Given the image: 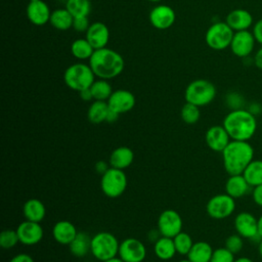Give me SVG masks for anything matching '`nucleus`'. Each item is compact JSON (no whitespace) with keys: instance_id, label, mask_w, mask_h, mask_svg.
I'll use <instances>...</instances> for the list:
<instances>
[{"instance_id":"obj_2","label":"nucleus","mask_w":262,"mask_h":262,"mask_svg":"<svg viewBox=\"0 0 262 262\" xmlns=\"http://www.w3.org/2000/svg\"><path fill=\"white\" fill-rule=\"evenodd\" d=\"M89 66L95 77L99 79H114L124 70L125 61L123 56L114 49L103 47L95 49L89 58Z\"/></svg>"},{"instance_id":"obj_37","label":"nucleus","mask_w":262,"mask_h":262,"mask_svg":"<svg viewBox=\"0 0 262 262\" xmlns=\"http://www.w3.org/2000/svg\"><path fill=\"white\" fill-rule=\"evenodd\" d=\"M224 247L235 255L239 253L244 247V237H242L238 233L230 234L225 239Z\"/></svg>"},{"instance_id":"obj_34","label":"nucleus","mask_w":262,"mask_h":262,"mask_svg":"<svg viewBox=\"0 0 262 262\" xmlns=\"http://www.w3.org/2000/svg\"><path fill=\"white\" fill-rule=\"evenodd\" d=\"M174 245L176 248V252L179 255H187L193 245L191 236L184 231L179 232L177 235L173 237Z\"/></svg>"},{"instance_id":"obj_29","label":"nucleus","mask_w":262,"mask_h":262,"mask_svg":"<svg viewBox=\"0 0 262 262\" xmlns=\"http://www.w3.org/2000/svg\"><path fill=\"white\" fill-rule=\"evenodd\" d=\"M108 111L110 107L106 101L94 100L87 111V119L92 124H100L105 122Z\"/></svg>"},{"instance_id":"obj_5","label":"nucleus","mask_w":262,"mask_h":262,"mask_svg":"<svg viewBox=\"0 0 262 262\" xmlns=\"http://www.w3.org/2000/svg\"><path fill=\"white\" fill-rule=\"evenodd\" d=\"M120 243L118 238L108 231H99L91 236L90 253L100 261H106L118 256Z\"/></svg>"},{"instance_id":"obj_44","label":"nucleus","mask_w":262,"mask_h":262,"mask_svg":"<svg viewBox=\"0 0 262 262\" xmlns=\"http://www.w3.org/2000/svg\"><path fill=\"white\" fill-rule=\"evenodd\" d=\"M162 236V234H161V232L159 231V229L157 228H155V229H150L148 232H147V234H146V237H147V239L150 242V243H156L160 237Z\"/></svg>"},{"instance_id":"obj_49","label":"nucleus","mask_w":262,"mask_h":262,"mask_svg":"<svg viewBox=\"0 0 262 262\" xmlns=\"http://www.w3.org/2000/svg\"><path fill=\"white\" fill-rule=\"evenodd\" d=\"M234 262H254V261L248 257H239V258H236Z\"/></svg>"},{"instance_id":"obj_36","label":"nucleus","mask_w":262,"mask_h":262,"mask_svg":"<svg viewBox=\"0 0 262 262\" xmlns=\"http://www.w3.org/2000/svg\"><path fill=\"white\" fill-rule=\"evenodd\" d=\"M19 243L18 235L14 229H4L0 233V247L8 250L15 247Z\"/></svg>"},{"instance_id":"obj_26","label":"nucleus","mask_w":262,"mask_h":262,"mask_svg":"<svg viewBox=\"0 0 262 262\" xmlns=\"http://www.w3.org/2000/svg\"><path fill=\"white\" fill-rule=\"evenodd\" d=\"M91 248V237L86 232H78L73 242L69 245L70 252L73 256L78 258L85 257L90 253Z\"/></svg>"},{"instance_id":"obj_21","label":"nucleus","mask_w":262,"mask_h":262,"mask_svg":"<svg viewBox=\"0 0 262 262\" xmlns=\"http://www.w3.org/2000/svg\"><path fill=\"white\" fill-rule=\"evenodd\" d=\"M225 21L234 32L245 31L253 25V15L247 9L236 8L227 14Z\"/></svg>"},{"instance_id":"obj_27","label":"nucleus","mask_w":262,"mask_h":262,"mask_svg":"<svg viewBox=\"0 0 262 262\" xmlns=\"http://www.w3.org/2000/svg\"><path fill=\"white\" fill-rule=\"evenodd\" d=\"M154 251L156 256L164 261L172 259L175 256V254H177L173 238L168 236H161L154 244Z\"/></svg>"},{"instance_id":"obj_54","label":"nucleus","mask_w":262,"mask_h":262,"mask_svg":"<svg viewBox=\"0 0 262 262\" xmlns=\"http://www.w3.org/2000/svg\"><path fill=\"white\" fill-rule=\"evenodd\" d=\"M34 1H39V0H30V2H34Z\"/></svg>"},{"instance_id":"obj_33","label":"nucleus","mask_w":262,"mask_h":262,"mask_svg":"<svg viewBox=\"0 0 262 262\" xmlns=\"http://www.w3.org/2000/svg\"><path fill=\"white\" fill-rule=\"evenodd\" d=\"M66 8L74 18L85 17L91 11V3L89 0H67Z\"/></svg>"},{"instance_id":"obj_9","label":"nucleus","mask_w":262,"mask_h":262,"mask_svg":"<svg viewBox=\"0 0 262 262\" xmlns=\"http://www.w3.org/2000/svg\"><path fill=\"white\" fill-rule=\"evenodd\" d=\"M235 206V199L224 192L213 195L206 205V211L211 218L222 220L233 214Z\"/></svg>"},{"instance_id":"obj_48","label":"nucleus","mask_w":262,"mask_h":262,"mask_svg":"<svg viewBox=\"0 0 262 262\" xmlns=\"http://www.w3.org/2000/svg\"><path fill=\"white\" fill-rule=\"evenodd\" d=\"M258 233L260 238H262V215L258 217Z\"/></svg>"},{"instance_id":"obj_30","label":"nucleus","mask_w":262,"mask_h":262,"mask_svg":"<svg viewBox=\"0 0 262 262\" xmlns=\"http://www.w3.org/2000/svg\"><path fill=\"white\" fill-rule=\"evenodd\" d=\"M243 176L251 187L262 184V160L254 159L243 172Z\"/></svg>"},{"instance_id":"obj_39","label":"nucleus","mask_w":262,"mask_h":262,"mask_svg":"<svg viewBox=\"0 0 262 262\" xmlns=\"http://www.w3.org/2000/svg\"><path fill=\"white\" fill-rule=\"evenodd\" d=\"M90 24H89V20H88V17L85 16V17H76L74 18V21H73V27L74 30H76L77 32H87L88 28H89Z\"/></svg>"},{"instance_id":"obj_50","label":"nucleus","mask_w":262,"mask_h":262,"mask_svg":"<svg viewBox=\"0 0 262 262\" xmlns=\"http://www.w3.org/2000/svg\"><path fill=\"white\" fill-rule=\"evenodd\" d=\"M258 254L262 258V238H260V241L258 242Z\"/></svg>"},{"instance_id":"obj_17","label":"nucleus","mask_w":262,"mask_h":262,"mask_svg":"<svg viewBox=\"0 0 262 262\" xmlns=\"http://www.w3.org/2000/svg\"><path fill=\"white\" fill-rule=\"evenodd\" d=\"M230 140L231 139L223 125L211 126L205 134V141L208 147L216 152H222Z\"/></svg>"},{"instance_id":"obj_1","label":"nucleus","mask_w":262,"mask_h":262,"mask_svg":"<svg viewBox=\"0 0 262 262\" xmlns=\"http://www.w3.org/2000/svg\"><path fill=\"white\" fill-rule=\"evenodd\" d=\"M223 127L231 140L249 141L257 130V119L249 110H231L223 119Z\"/></svg>"},{"instance_id":"obj_20","label":"nucleus","mask_w":262,"mask_h":262,"mask_svg":"<svg viewBox=\"0 0 262 262\" xmlns=\"http://www.w3.org/2000/svg\"><path fill=\"white\" fill-rule=\"evenodd\" d=\"M76 226L68 220L57 221L52 228V236L54 241L60 245L69 246L78 234Z\"/></svg>"},{"instance_id":"obj_4","label":"nucleus","mask_w":262,"mask_h":262,"mask_svg":"<svg viewBox=\"0 0 262 262\" xmlns=\"http://www.w3.org/2000/svg\"><path fill=\"white\" fill-rule=\"evenodd\" d=\"M66 85L77 92L90 88L95 81V75L89 64L77 62L67 68L63 73Z\"/></svg>"},{"instance_id":"obj_7","label":"nucleus","mask_w":262,"mask_h":262,"mask_svg":"<svg viewBox=\"0 0 262 262\" xmlns=\"http://www.w3.org/2000/svg\"><path fill=\"white\" fill-rule=\"evenodd\" d=\"M128 184L127 176L124 170L110 167L107 171L101 175L100 188L104 195L111 199L121 196Z\"/></svg>"},{"instance_id":"obj_53","label":"nucleus","mask_w":262,"mask_h":262,"mask_svg":"<svg viewBox=\"0 0 262 262\" xmlns=\"http://www.w3.org/2000/svg\"><path fill=\"white\" fill-rule=\"evenodd\" d=\"M147 1H149V2H160L161 0H147Z\"/></svg>"},{"instance_id":"obj_3","label":"nucleus","mask_w":262,"mask_h":262,"mask_svg":"<svg viewBox=\"0 0 262 262\" xmlns=\"http://www.w3.org/2000/svg\"><path fill=\"white\" fill-rule=\"evenodd\" d=\"M221 155L227 174L238 175L243 174L247 166L254 160V148L249 141L230 140Z\"/></svg>"},{"instance_id":"obj_35","label":"nucleus","mask_w":262,"mask_h":262,"mask_svg":"<svg viewBox=\"0 0 262 262\" xmlns=\"http://www.w3.org/2000/svg\"><path fill=\"white\" fill-rule=\"evenodd\" d=\"M180 116L184 123H186L188 125L195 124L200 120V117H201L200 107L192 103L185 102L183 104V106L181 107Z\"/></svg>"},{"instance_id":"obj_11","label":"nucleus","mask_w":262,"mask_h":262,"mask_svg":"<svg viewBox=\"0 0 262 262\" xmlns=\"http://www.w3.org/2000/svg\"><path fill=\"white\" fill-rule=\"evenodd\" d=\"M118 256L124 262H142L146 257V248L141 241L127 237L120 243Z\"/></svg>"},{"instance_id":"obj_24","label":"nucleus","mask_w":262,"mask_h":262,"mask_svg":"<svg viewBox=\"0 0 262 262\" xmlns=\"http://www.w3.org/2000/svg\"><path fill=\"white\" fill-rule=\"evenodd\" d=\"M23 214L26 220L41 222L46 215V208L44 204L38 199H29L23 207Z\"/></svg>"},{"instance_id":"obj_14","label":"nucleus","mask_w":262,"mask_h":262,"mask_svg":"<svg viewBox=\"0 0 262 262\" xmlns=\"http://www.w3.org/2000/svg\"><path fill=\"white\" fill-rule=\"evenodd\" d=\"M148 18L154 28L158 30H167L174 25L176 14L171 6L160 4L150 10Z\"/></svg>"},{"instance_id":"obj_42","label":"nucleus","mask_w":262,"mask_h":262,"mask_svg":"<svg viewBox=\"0 0 262 262\" xmlns=\"http://www.w3.org/2000/svg\"><path fill=\"white\" fill-rule=\"evenodd\" d=\"M9 262H34V259L27 253H19L13 256Z\"/></svg>"},{"instance_id":"obj_47","label":"nucleus","mask_w":262,"mask_h":262,"mask_svg":"<svg viewBox=\"0 0 262 262\" xmlns=\"http://www.w3.org/2000/svg\"><path fill=\"white\" fill-rule=\"evenodd\" d=\"M119 117H120V114H118V113H116V112H114L110 108V111L107 113V116H106V119H105V122L115 123L119 119Z\"/></svg>"},{"instance_id":"obj_25","label":"nucleus","mask_w":262,"mask_h":262,"mask_svg":"<svg viewBox=\"0 0 262 262\" xmlns=\"http://www.w3.org/2000/svg\"><path fill=\"white\" fill-rule=\"evenodd\" d=\"M213 251L214 250L209 243L200 241L193 243L189 253L186 256L187 259L191 262H210Z\"/></svg>"},{"instance_id":"obj_10","label":"nucleus","mask_w":262,"mask_h":262,"mask_svg":"<svg viewBox=\"0 0 262 262\" xmlns=\"http://www.w3.org/2000/svg\"><path fill=\"white\" fill-rule=\"evenodd\" d=\"M182 218L180 214L173 209L164 210L158 218V229L162 236L174 237L182 231Z\"/></svg>"},{"instance_id":"obj_41","label":"nucleus","mask_w":262,"mask_h":262,"mask_svg":"<svg viewBox=\"0 0 262 262\" xmlns=\"http://www.w3.org/2000/svg\"><path fill=\"white\" fill-rule=\"evenodd\" d=\"M252 199L257 206L262 207V184L253 187Z\"/></svg>"},{"instance_id":"obj_43","label":"nucleus","mask_w":262,"mask_h":262,"mask_svg":"<svg viewBox=\"0 0 262 262\" xmlns=\"http://www.w3.org/2000/svg\"><path fill=\"white\" fill-rule=\"evenodd\" d=\"M110 167H111V166H108V164H107L105 161L100 160V161H98V162L95 163V165H94V170H95L96 173L102 175V174H104V173L107 171V169H108Z\"/></svg>"},{"instance_id":"obj_12","label":"nucleus","mask_w":262,"mask_h":262,"mask_svg":"<svg viewBox=\"0 0 262 262\" xmlns=\"http://www.w3.org/2000/svg\"><path fill=\"white\" fill-rule=\"evenodd\" d=\"M234 229L242 237L251 241H260L258 233V218L249 212H241L234 217Z\"/></svg>"},{"instance_id":"obj_46","label":"nucleus","mask_w":262,"mask_h":262,"mask_svg":"<svg viewBox=\"0 0 262 262\" xmlns=\"http://www.w3.org/2000/svg\"><path fill=\"white\" fill-rule=\"evenodd\" d=\"M79 94H80V97H81L83 100H85V101H90V100L93 99L92 93H91V91H90V88H87V89H84V90L80 91Z\"/></svg>"},{"instance_id":"obj_19","label":"nucleus","mask_w":262,"mask_h":262,"mask_svg":"<svg viewBox=\"0 0 262 262\" xmlns=\"http://www.w3.org/2000/svg\"><path fill=\"white\" fill-rule=\"evenodd\" d=\"M50 8L43 0L30 2L27 6V16L35 26H44L50 20Z\"/></svg>"},{"instance_id":"obj_38","label":"nucleus","mask_w":262,"mask_h":262,"mask_svg":"<svg viewBox=\"0 0 262 262\" xmlns=\"http://www.w3.org/2000/svg\"><path fill=\"white\" fill-rule=\"evenodd\" d=\"M234 254L227 250L225 247H222L213 251L210 262H234Z\"/></svg>"},{"instance_id":"obj_22","label":"nucleus","mask_w":262,"mask_h":262,"mask_svg":"<svg viewBox=\"0 0 262 262\" xmlns=\"http://www.w3.org/2000/svg\"><path fill=\"white\" fill-rule=\"evenodd\" d=\"M225 192L232 196L233 199H239L247 195L250 192L251 186L243 176V174L238 175H229L227 178L225 185Z\"/></svg>"},{"instance_id":"obj_31","label":"nucleus","mask_w":262,"mask_h":262,"mask_svg":"<svg viewBox=\"0 0 262 262\" xmlns=\"http://www.w3.org/2000/svg\"><path fill=\"white\" fill-rule=\"evenodd\" d=\"M94 50L95 49L86 40V38L76 39L71 44V53L74 55V57L80 60L89 59L93 54Z\"/></svg>"},{"instance_id":"obj_52","label":"nucleus","mask_w":262,"mask_h":262,"mask_svg":"<svg viewBox=\"0 0 262 262\" xmlns=\"http://www.w3.org/2000/svg\"><path fill=\"white\" fill-rule=\"evenodd\" d=\"M178 262H191V261H189L188 259H183V260H180V261H178Z\"/></svg>"},{"instance_id":"obj_18","label":"nucleus","mask_w":262,"mask_h":262,"mask_svg":"<svg viewBox=\"0 0 262 262\" xmlns=\"http://www.w3.org/2000/svg\"><path fill=\"white\" fill-rule=\"evenodd\" d=\"M85 38L94 49H100L106 47L110 40V30L105 24L95 21L90 24Z\"/></svg>"},{"instance_id":"obj_6","label":"nucleus","mask_w":262,"mask_h":262,"mask_svg":"<svg viewBox=\"0 0 262 262\" xmlns=\"http://www.w3.org/2000/svg\"><path fill=\"white\" fill-rule=\"evenodd\" d=\"M216 93V87L212 82L205 79H196L186 86L184 98L186 102L200 107L211 103L214 100Z\"/></svg>"},{"instance_id":"obj_28","label":"nucleus","mask_w":262,"mask_h":262,"mask_svg":"<svg viewBox=\"0 0 262 262\" xmlns=\"http://www.w3.org/2000/svg\"><path fill=\"white\" fill-rule=\"evenodd\" d=\"M74 17L68 11L67 8H59L55 9L51 12L50 15V25L59 31H66L73 27Z\"/></svg>"},{"instance_id":"obj_45","label":"nucleus","mask_w":262,"mask_h":262,"mask_svg":"<svg viewBox=\"0 0 262 262\" xmlns=\"http://www.w3.org/2000/svg\"><path fill=\"white\" fill-rule=\"evenodd\" d=\"M254 63H255V66H256L258 69L262 70V47L259 48V49L257 50V52L255 53V56H254Z\"/></svg>"},{"instance_id":"obj_23","label":"nucleus","mask_w":262,"mask_h":262,"mask_svg":"<svg viewBox=\"0 0 262 262\" xmlns=\"http://www.w3.org/2000/svg\"><path fill=\"white\" fill-rule=\"evenodd\" d=\"M134 161V152L133 150L128 146H119L115 148L111 155L108 164L113 168L125 170Z\"/></svg>"},{"instance_id":"obj_40","label":"nucleus","mask_w":262,"mask_h":262,"mask_svg":"<svg viewBox=\"0 0 262 262\" xmlns=\"http://www.w3.org/2000/svg\"><path fill=\"white\" fill-rule=\"evenodd\" d=\"M252 33L254 35L256 42H258L259 44L262 45V18L254 24Z\"/></svg>"},{"instance_id":"obj_32","label":"nucleus","mask_w":262,"mask_h":262,"mask_svg":"<svg viewBox=\"0 0 262 262\" xmlns=\"http://www.w3.org/2000/svg\"><path fill=\"white\" fill-rule=\"evenodd\" d=\"M90 91L92 93L93 100L107 101L113 93V88L108 83V80L98 78V80H95L90 86Z\"/></svg>"},{"instance_id":"obj_16","label":"nucleus","mask_w":262,"mask_h":262,"mask_svg":"<svg viewBox=\"0 0 262 262\" xmlns=\"http://www.w3.org/2000/svg\"><path fill=\"white\" fill-rule=\"evenodd\" d=\"M106 102L112 111L121 115L130 112L134 107L136 99L131 91L126 89H117L113 91Z\"/></svg>"},{"instance_id":"obj_15","label":"nucleus","mask_w":262,"mask_h":262,"mask_svg":"<svg viewBox=\"0 0 262 262\" xmlns=\"http://www.w3.org/2000/svg\"><path fill=\"white\" fill-rule=\"evenodd\" d=\"M255 42L256 40L253 33L249 32L248 30L238 31L234 32L229 47L235 56L247 57L254 50Z\"/></svg>"},{"instance_id":"obj_13","label":"nucleus","mask_w":262,"mask_h":262,"mask_svg":"<svg viewBox=\"0 0 262 262\" xmlns=\"http://www.w3.org/2000/svg\"><path fill=\"white\" fill-rule=\"evenodd\" d=\"M19 243L25 246H34L41 242L44 231L39 222L25 220L16 227Z\"/></svg>"},{"instance_id":"obj_51","label":"nucleus","mask_w":262,"mask_h":262,"mask_svg":"<svg viewBox=\"0 0 262 262\" xmlns=\"http://www.w3.org/2000/svg\"><path fill=\"white\" fill-rule=\"evenodd\" d=\"M103 262H124L120 257H114L112 259H108L106 261H103Z\"/></svg>"},{"instance_id":"obj_8","label":"nucleus","mask_w":262,"mask_h":262,"mask_svg":"<svg viewBox=\"0 0 262 262\" xmlns=\"http://www.w3.org/2000/svg\"><path fill=\"white\" fill-rule=\"evenodd\" d=\"M234 31L226 21H217L209 27L205 34L207 45L213 50H223L230 46Z\"/></svg>"}]
</instances>
